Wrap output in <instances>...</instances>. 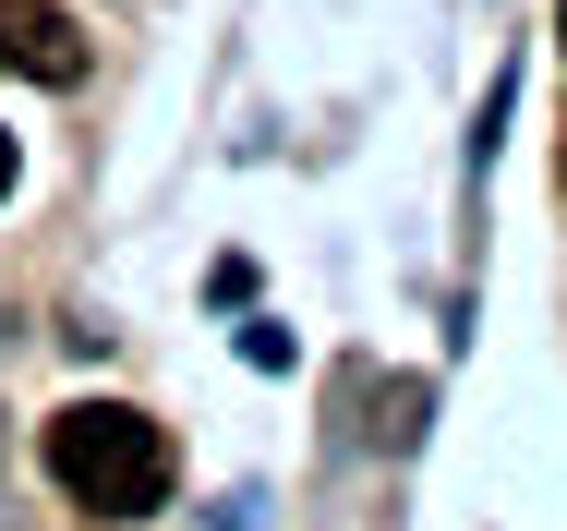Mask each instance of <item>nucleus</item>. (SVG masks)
Here are the masks:
<instances>
[{
	"label": "nucleus",
	"instance_id": "nucleus-1",
	"mask_svg": "<svg viewBox=\"0 0 567 531\" xmlns=\"http://www.w3.org/2000/svg\"><path fill=\"white\" fill-rule=\"evenodd\" d=\"M49 483L97 520H145L169 496V435L121 399H85V411H49Z\"/></svg>",
	"mask_w": 567,
	"mask_h": 531
},
{
	"label": "nucleus",
	"instance_id": "nucleus-2",
	"mask_svg": "<svg viewBox=\"0 0 567 531\" xmlns=\"http://www.w3.org/2000/svg\"><path fill=\"white\" fill-rule=\"evenodd\" d=\"M0 73L73 85V73H85V24H73L61 0H0Z\"/></svg>",
	"mask_w": 567,
	"mask_h": 531
},
{
	"label": "nucleus",
	"instance_id": "nucleus-3",
	"mask_svg": "<svg viewBox=\"0 0 567 531\" xmlns=\"http://www.w3.org/2000/svg\"><path fill=\"white\" fill-rule=\"evenodd\" d=\"M0 194H12V133H0Z\"/></svg>",
	"mask_w": 567,
	"mask_h": 531
},
{
	"label": "nucleus",
	"instance_id": "nucleus-4",
	"mask_svg": "<svg viewBox=\"0 0 567 531\" xmlns=\"http://www.w3.org/2000/svg\"><path fill=\"white\" fill-rule=\"evenodd\" d=\"M556 37H567V0H556Z\"/></svg>",
	"mask_w": 567,
	"mask_h": 531
}]
</instances>
